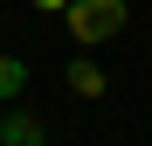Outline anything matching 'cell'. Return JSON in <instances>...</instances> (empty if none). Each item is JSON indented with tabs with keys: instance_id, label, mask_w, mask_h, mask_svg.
Segmentation results:
<instances>
[{
	"instance_id": "cell-4",
	"label": "cell",
	"mask_w": 152,
	"mask_h": 146,
	"mask_svg": "<svg viewBox=\"0 0 152 146\" xmlns=\"http://www.w3.org/2000/svg\"><path fill=\"white\" fill-rule=\"evenodd\" d=\"M28 90V63L21 56H0V97H21Z\"/></svg>"
},
{
	"instance_id": "cell-5",
	"label": "cell",
	"mask_w": 152,
	"mask_h": 146,
	"mask_svg": "<svg viewBox=\"0 0 152 146\" xmlns=\"http://www.w3.org/2000/svg\"><path fill=\"white\" fill-rule=\"evenodd\" d=\"M35 7H42V14H62V7H69V0H35Z\"/></svg>"
},
{
	"instance_id": "cell-2",
	"label": "cell",
	"mask_w": 152,
	"mask_h": 146,
	"mask_svg": "<svg viewBox=\"0 0 152 146\" xmlns=\"http://www.w3.org/2000/svg\"><path fill=\"white\" fill-rule=\"evenodd\" d=\"M0 146H48V125L35 111H7L0 118Z\"/></svg>"
},
{
	"instance_id": "cell-1",
	"label": "cell",
	"mask_w": 152,
	"mask_h": 146,
	"mask_svg": "<svg viewBox=\"0 0 152 146\" xmlns=\"http://www.w3.org/2000/svg\"><path fill=\"white\" fill-rule=\"evenodd\" d=\"M62 28L76 49H97V42H111L124 28V0H69L62 7Z\"/></svg>"
},
{
	"instance_id": "cell-3",
	"label": "cell",
	"mask_w": 152,
	"mask_h": 146,
	"mask_svg": "<svg viewBox=\"0 0 152 146\" xmlns=\"http://www.w3.org/2000/svg\"><path fill=\"white\" fill-rule=\"evenodd\" d=\"M104 84H111V77H104L97 63H83V56H69V90H76V97H104Z\"/></svg>"
}]
</instances>
